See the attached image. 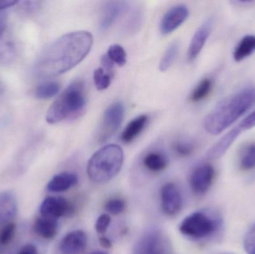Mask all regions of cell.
Listing matches in <instances>:
<instances>
[{"label":"cell","instance_id":"1","mask_svg":"<svg viewBox=\"0 0 255 254\" xmlns=\"http://www.w3.org/2000/svg\"><path fill=\"white\" fill-rule=\"evenodd\" d=\"M94 43L91 33H68L51 43L40 54L34 69L40 79L55 77L76 67L88 55Z\"/></svg>","mask_w":255,"mask_h":254},{"label":"cell","instance_id":"2","mask_svg":"<svg viewBox=\"0 0 255 254\" xmlns=\"http://www.w3.org/2000/svg\"><path fill=\"white\" fill-rule=\"evenodd\" d=\"M255 104V86H248L220 101L205 118L208 134L218 135L244 116Z\"/></svg>","mask_w":255,"mask_h":254},{"label":"cell","instance_id":"3","mask_svg":"<svg viewBox=\"0 0 255 254\" xmlns=\"http://www.w3.org/2000/svg\"><path fill=\"white\" fill-rule=\"evenodd\" d=\"M85 85L82 79L73 81L58 95L46 113L49 124H57L66 119L79 117L86 106Z\"/></svg>","mask_w":255,"mask_h":254},{"label":"cell","instance_id":"4","mask_svg":"<svg viewBox=\"0 0 255 254\" xmlns=\"http://www.w3.org/2000/svg\"><path fill=\"white\" fill-rule=\"evenodd\" d=\"M124 161V153L121 146L107 145L90 158L87 167L88 177L99 184L108 183L121 171Z\"/></svg>","mask_w":255,"mask_h":254},{"label":"cell","instance_id":"5","mask_svg":"<svg viewBox=\"0 0 255 254\" xmlns=\"http://www.w3.org/2000/svg\"><path fill=\"white\" fill-rule=\"evenodd\" d=\"M224 221L216 211H198L189 215L180 224L183 235L196 240L211 238L223 230Z\"/></svg>","mask_w":255,"mask_h":254},{"label":"cell","instance_id":"6","mask_svg":"<svg viewBox=\"0 0 255 254\" xmlns=\"http://www.w3.org/2000/svg\"><path fill=\"white\" fill-rule=\"evenodd\" d=\"M125 116V106L121 101L111 104L103 115V123L99 134V141L105 143L119 129Z\"/></svg>","mask_w":255,"mask_h":254},{"label":"cell","instance_id":"7","mask_svg":"<svg viewBox=\"0 0 255 254\" xmlns=\"http://www.w3.org/2000/svg\"><path fill=\"white\" fill-rule=\"evenodd\" d=\"M215 177V170L208 164H202L192 171L190 177V185L196 195H205L212 186Z\"/></svg>","mask_w":255,"mask_h":254},{"label":"cell","instance_id":"8","mask_svg":"<svg viewBox=\"0 0 255 254\" xmlns=\"http://www.w3.org/2000/svg\"><path fill=\"white\" fill-rule=\"evenodd\" d=\"M40 216L58 219L70 216L74 213L73 205L61 197H48L40 207Z\"/></svg>","mask_w":255,"mask_h":254},{"label":"cell","instance_id":"9","mask_svg":"<svg viewBox=\"0 0 255 254\" xmlns=\"http://www.w3.org/2000/svg\"><path fill=\"white\" fill-rule=\"evenodd\" d=\"M160 204L163 213L169 216H176L182 208V198L179 189L173 183H167L160 189Z\"/></svg>","mask_w":255,"mask_h":254},{"label":"cell","instance_id":"10","mask_svg":"<svg viewBox=\"0 0 255 254\" xmlns=\"http://www.w3.org/2000/svg\"><path fill=\"white\" fill-rule=\"evenodd\" d=\"M189 16V10L184 4L173 6L163 15L160 22V31L163 35L170 34L182 25Z\"/></svg>","mask_w":255,"mask_h":254},{"label":"cell","instance_id":"11","mask_svg":"<svg viewBox=\"0 0 255 254\" xmlns=\"http://www.w3.org/2000/svg\"><path fill=\"white\" fill-rule=\"evenodd\" d=\"M88 244V237L83 231L76 230L66 234L59 245L62 254H79L85 250Z\"/></svg>","mask_w":255,"mask_h":254},{"label":"cell","instance_id":"12","mask_svg":"<svg viewBox=\"0 0 255 254\" xmlns=\"http://www.w3.org/2000/svg\"><path fill=\"white\" fill-rule=\"evenodd\" d=\"M212 26V19H208L196 30L190 41L188 52H187V58L189 61H193L199 56L211 34Z\"/></svg>","mask_w":255,"mask_h":254},{"label":"cell","instance_id":"13","mask_svg":"<svg viewBox=\"0 0 255 254\" xmlns=\"http://www.w3.org/2000/svg\"><path fill=\"white\" fill-rule=\"evenodd\" d=\"M128 2L126 1H106L103 6L100 18V27L102 30H108L117 19L127 10Z\"/></svg>","mask_w":255,"mask_h":254},{"label":"cell","instance_id":"14","mask_svg":"<svg viewBox=\"0 0 255 254\" xmlns=\"http://www.w3.org/2000/svg\"><path fill=\"white\" fill-rule=\"evenodd\" d=\"M17 213V200L11 191L0 192V231L6 224L11 222Z\"/></svg>","mask_w":255,"mask_h":254},{"label":"cell","instance_id":"15","mask_svg":"<svg viewBox=\"0 0 255 254\" xmlns=\"http://www.w3.org/2000/svg\"><path fill=\"white\" fill-rule=\"evenodd\" d=\"M242 131L241 127H236L223 136L208 152L210 159H218L226 154Z\"/></svg>","mask_w":255,"mask_h":254},{"label":"cell","instance_id":"16","mask_svg":"<svg viewBox=\"0 0 255 254\" xmlns=\"http://www.w3.org/2000/svg\"><path fill=\"white\" fill-rule=\"evenodd\" d=\"M78 180L76 174L64 171L54 176L48 183L46 189L51 192H65L77 184Z\"/></svg>","mask_w":255,"mask_h":254},{"label":"cell","instance_id":"17","mask_svg":"<svg viewBox=\"0 0 255 254\" xmlns=\"http://www.w3.org/2000/svg\"><path fill=\"white\" fill-rule=\"evenodd\" d=\"M58 221L40 216L34 224V231L39 237L45 240H52L58 234Z\"/></svg>","mask_w":255,"mask_h":254},{"label":"cell","instance_id":"18","mask_svg":"<svg viewBox=\"0 0 255 254\" xmlns=\"http://www.w3.org/2000/svg\"><path fill=\"white\" fill-rule=\"evenodd\" d=\"M160 237L157 233H150L138 243L133 254H161Z\"/></svg>","mask_w":255,"mask_h":254},{"label":"cell","instance_id":"19","mask_svg":"<svg viewBox=\"0 0 255 254\" xmlns=\"http://www.w3.org/2000/svg\"><path fill=\"white\" fill-rule=\"evenodd\" d=\"M148 117L147 115H140L132 119L128 125L126 127L121 135V140L124 143H130L133 142L141 132L143 131L148 122Z\"/></svg>","mask_w":255,"mask_h":254},{"label":"cell","instance_id":"20","mask_svg":"<svg viewBox=\"0 0 255 254\" xmlns=\"http://www.w3.org/2000/svg\"><path fill=\"white\" fill-rule=\"evenodd\" d=\"M255 52V35L249 34L244 36L235 47L233 58L235 61L240 62L253 55Z\"/></svg>","mask_w":255,"mask_h":254},{"label":"cell","instance_id":"21","mask_svg":"<svg viewBox=\"0 0 255 254\" xmlns=\"http://www.w3.org/2000/svg\"><path fill=\"white\" fill-rule=\"evenodd\" d=\"M144 167L153 172L163 171L168 165V160L163 153L160 152H151L144 157Z\"/></svg>","mask_w":255,"mask_h":254},{"label":"cell","instance_id":"22","mask_svg":"<svg viewBox=\"0 0 255 254\" xmlns=\"http://www.w3.org/2000/svg\"><path fill=\"white\" fill-rule=\"evenodd\" d=\"M213 82L211 79H204L201 81L197 86L192 91L190 95V101L193 102H199L205 99L211 93L213 89Z\"/></svg>","mask_w":255,"mask_h":254},{"label":"cell","instance_id":"23","mask_svg":"<svg viewBox=\"0 0 255 254\" xmlns=\"http://www.w3.org/2000/svg\"><path fill=\"white\" fill-rule=\"evenodd\" d=\"M178 52H179V43L176 40L172 42L165 51L159 65L160 71L165 72L169 70V67L172 65L174 61L176 59Z\"/></svg>","mask_w":255,"mask_h":254},{"label":"cell","instance_id":"24","mask_svg":"<svg viewBox=\"0 0 255 254\" xmlns=\"http://www.w3.org/2000/svg\"><path fill=\"white\" fill-rule=\"evenodd\" d=\"M61 85L56 82H48L39 85L35 90V96L40 99L52 98L59 92Z\"/></svg>","mask_w":255,"mask_h":254},{"label":"cell","instance_id":"25","mask_svg":"<svg viewBox=\"0 0 255 254\" xmlns=\"http://www.w3.org/2000/svg\"><path fill=\"white\" fill-rule=\"evenodd\" d=\"M240 167L245 171L255 169V143L249 145L243 151L240 158Z\"/></svg>","mask_w":255,"mask_h":254},{"label":"cell","instance_id":"26","mask_svg":"<svg viewBox=\"0 0 255 254\" xmlns=\"http://www.w3.org/2000/svg\"><path fill=\"white\" fill-rule=\"evenodd\" d=\"M16 227L13 222L6 224L0 231V252L8 247L16 235Z\"/></svg>","mask_w":255,"mask_h":254},{"label":"cell","instance_id":"27","mask_svg":"<svg viewBox=\"0 0 255 254\" xmlns=\"http://www.w3.org/2000/svg\"><path fill=\"white\" fill-rule=\"evenodd\" d=\"M106 55L114 64H118V66L122 67L127 63V52L121 45L115 44L111 46L108 49Z\"/></svg>","mask_w":255,"mask_h":254},{"label":"cell","instance_id":"28","mask_svg":"<svg viewBox=\"0 0 255 254\" xmlns=\"http://www.w3.org/2000/svg\"><path fill=\"white\" fill-rule=\"evenodd\" d=\"M112 72L108 71L104 68H98L94 71V83L99 90H104L109 88L112 83Z\"/></svg>","mask_w":255,"mask_h":254},{"label":"cell","instance_id":"29","mask_svg":"<svg viewBox=\"0 0 255 254\" xmlns=\"http://www.w3.org/2000/svg\"><path fill=\"white\" fill-rule=\"evenodd\" d=\"M195 143L190 140H178L173 143V150L180 157H189L194 152Z\"/></svg>","mask_w":255,"mask_h":254},{"label":"cell","instance_id":"30","mask_svg":"<svg viewBox=\"0 0 255 254\" xmlns=\"http://www.w3.org/2000/svg\"><path fill=\"white\" fill-rule=\"evenodd\" d=\"M106 209L111 214L117 215L121 214L126 209V202L124 200L120 198H114V199L109 200L106 204Z\"/></svg>","mask_w":255,"mask_h":254},{"label":"cell","instance_id":"31","mask_svg":"<svg viewBox=\"0 0 255 254\" xmlns=\"http://www.w3.org/2000/svg\"><path fill=\"white\" fill-rule=\"evenodd\" d=\"M244 246L247 253L255 254V223L246 234Z\"/></svg>","mask_w":255,"mask_h":254},{"label":"cell","instance_id":"32","mask_svg":"<svg viewBox=\"0 0 255 254\" xmlns=\"http://www.w3.org/2000/svg\"><path fill=\"white\" fill-rule=\"evenodd\" d=\"M112 219L108 214H103L97 219L96 222L95 229L99 234H106L107 232L109 227L110 226Z\"/></svg>","mask_w":255,"mask_h":254},{"label":"cell","instance_id":"33","mask_svg":"<svg viewBox=\"0 0 255 254\" xmlns=\"http://www.w3.org/2000/svg\"><path fill=\"white\" fill-rule=\"evenodd\" d=\"M141 19H142V16H141L139 10L133 12L130 19H129L128 23L127 24V29L128 28L129 31H132L136 30V28H138L140 25Z\"/></svg>","mask_w":255,"mask_h":254},{"label":"cell","instance_id":"34","mask_svg":"<svg viewBox=\"0 0 255 254\" xmlns=\"http://www.w3.org/2000/svg\"><path fill=\"white\" fill-rule=\"evenodd\" d=\"M240 127L242 130L251 129L255 127V110L242 121Z\"/></svg>","mask_w":255,"mask_h":254},{"label":"cell","instance_id":"35","mask_svg":"<svg viewBox=\"0 0 255 254\" xmlns=\"http://www.w3.org/2000/svg\"><path fill=\"white\" fill-rule=\"evenodd\" d=\"M16 254H39L35 246L31 244H27L19 249Z\"/></svg>","mask_w":255,"mask_h":254},{"label":"cell","instance_id":"36","mask_svg":"<svg viewBox=\"0 0 255 254\" xmlns=\"http://www.w3.org/2000/svg\"><path fill=\"white\" fill-rule=\"evenodd\" d=\"M17 3V1H13V0H0V11L9 8Z\"/></svg>","mask_w":255,"mask_h":254},{"label":"cell","instance_id":"37","mask_svg":"<svg viewBox=\"0 0 255 254\" xmlns=\"http://www.w3.org/2000/svg\"><path fill=\"white\" fill-rule=\"evenodd\" d=\"M100 246L105 249H111L112 247V243L107 237H102L100 238Z\"/></svg>","mask_w":255,"mask_h":254},{"label":"cell","instance_id":"38","mask_svg":"<svg viewBox=\"0 0 255 254\" xmlns=\"http://www.w3.org/2000/svg\"><path fill=\"white\" fill-rule=\"evenodd\" d=\"M5 30V16L4 14H0V40L4 34Z\"/></svg>","mask_w":255,"mask_h":254},{"label":"cell","instance_id":"39","mask_svg":"<svg viewBox=\"0 0 255 254\" xmlns=\"http://www.w3.org/2000/svg\"><path fill=\"white\" fill-rule=\"evenodd\" d=\"M91 254H109L106 253V252H93V253H91Z\"/></svg>","mask_w":255,"mask_h":254},{"label":"cell","instance_id":"40","mask_svg":"<svg viewBox=\"0 0 255 254\" xmlns=\"http://www.w3.org/2000/svg\"><path fill=\"white\" fill-rule=\"evenodd\" d=\"M1 90H2V85H1V82H0V93H1Z\"/></svg>","mask_w":255,"mask_h":254}]
</instances>
